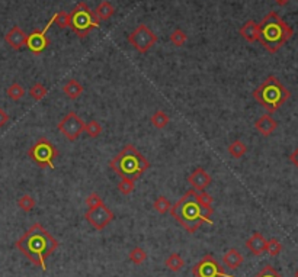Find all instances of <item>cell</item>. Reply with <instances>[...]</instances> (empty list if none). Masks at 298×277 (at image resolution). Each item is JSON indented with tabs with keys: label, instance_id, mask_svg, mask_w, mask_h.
<instances>
[{
	"label": "cell",
	"instance_id": "cell-24",
	"mask_svg": "<svg viewBox=\"0 0 298 277\" xmlns=\"http://www.w3.org/2000/svg\"><path fill=\"white\" fill-rule=\"evenodd\" d=\"M129 261L137 264V266H141L146 260H147V253L141 248V247H134L131 251H129Z\"/></svg>",
	"mask_w": 298,
	"mask_h": 277
},
{
	"label": "cell",
	"instance_id": "cell-34",
	"mask_svg": "<svg viewBox=\"0 0 298 277\" xmlns=\"http://www.w3.org/2000/svg\"><path fill=\"white\" fill-rule=\"evenodd\" d=\"M102 203H104V200H102V197L97 195V193H90V195L86 197V206H87V209L96 207V206L102 205Z\"/></svg>",
	"mask_w": 298,
	"mask_h": 277
},
{
	"label": "cell",
	"instance_id": "cell-3",
	"mask_svg": "<svg viewBox=\"0 0 298 277\" xmlns=\"http://www.w3.org/2000/svg\"><path fill=\"white\" fill-rule=\"evenodd\" d=\"M294 35L292 28L277 12H269L259 23L257 41L269 54L278 52Z\"/></svg>",
	"mask_w": 298,
	"mask_h": 277
},
{
	"label": "cell",
	"instance_id": "cell-25",
	"mask_svg": "<svg viewBox=\"0 0 298 277\" xmlns=\"http://www.w3.org/2000/svg\"><path fill=\"white\" fill-rule=\"evenodd\" d=\"M6 94H8L9 99L18 102V100H21L22 97L25 96V89L22 87L19 83H12L11 86L6 89Z\"/></svg>",
	"mask_w": 298,
	"mask_h": 277
},
{
	"label": "cell",
	"instance_id": "cell-6",
	"mask_svg": "<svg viewBox=\"0 0 298 277\" xmlns=\"http://www.w3.org/2000/svg\"><path fill=\"white\" fill-rule=\"evenodd\" d=\"M70 15V23L69 28L75 32L76 37L83 40L96 28H99L101 21L96 18L95 12L92 11L85 2H79L75 6V9L69 13Z\"/></svg>",
	"mask_w": 298,
	"mask_h": 277
},
{
	"label": "cell",
	"instance_id": "cell-8",
	"mask_svg": "<svg viewBox=\"0 0 298 277\" xmlns=\"http://www.w3.org/2000/svg\"><path fill=\"white\" fill-rule=\"evenodd\" d=\"M128 42L140 54H146L157 42V35L150 29L146 23H140L139 26L128 35Z\"/></svg>",
	"mask_w": 298,
	"mask_h": 277
},
{
	"label": "cell",
	"instance_id": "cell-1",
	"mask_svg": "<svg viewBox=\"0 0 298 277\" xmlns=\"http://www.w3.org/2000/svg\"><path fill=\"white\" fill-rule=\"evenodd\" d=\"M15 246L32 264L45 271L47 258L58 248V241L41 224H34Z\"/></svg>",
	"mask_w": 298,
	"mask_h": 277
},
{
	"label": "cell",
	"instance_id": "cell-32",
	"mask_svg": "<svg viewBox=\"0 0 298 277\" xmlns=\"http://www.w3.org/2000/svg\"><path fill=\"white\" fill-rule=\"evenodd\" d=\"M53 21L57 23V26H58V28L64 29V28H67V26H69V23H70V15L64 11L58 12V13H55V15L53 16Z\"/></svg>",
	"mask_w": 298,
	"mask_h": 277
},
{
	"label": "cell",
	"instance_id": "cell-11",
	"mask_svg": "<svg viewBox=\"0 0 298 277\" xmlns=\"http://www.w3.org/2000/svg\"><path fill=\"white\" fill-rule=\"evenodd\" d=\"M85 219L95 228L96 231L105 229L114 221V212L105 203L87 209L85 214Z\"/></svg>",
	"mask_w": 298,
	"mask_h": 277
},
{
	"label": "cell",
	"instance_id": "cell-16",
	"mask_svg": "<svg viewBox=\"0 0 298 277\" xmlns=\"http://www.w3.org/2000/svg\"><path fill=\"white\" fill-rule=\"evenodd\" d=\"M267 243L268 239H265V236L262 235L260 232H255L246 241V247L253 256H262L267 250Z\"/></svg>",
	"mask_w": 298,
	"mask_h": 277
},
{
	"label": "cell",
	"instance_id": "cell-31",
	"mask_svg": "<svg viewBox=\"0 0 298 277\" xmlns=\"http://www.w3.org/2000/svg\"><path fill=\"white\" fill-rule=\"evenodd\" d=\"M35 205H37V202H35V199L31 195H23L18 200V206L21 207L23 212H31L32 209L35 207Z\"/></svg>",
	"mask_w": 298,
	"mask_h": 277
},
{
	"label": "cell",
	"instance_id": "cell-29",
	"mask_svg": "<svg viewBox=\"0 0 298 277\" xmlns=\"http://www.w3.org/2000/svg\"><path fill=\"white\" fill-rule=\"evenodd\" d=\"M267 251L269 256L272 257H277L281 254V251H282V244H281V241L277 239V238H271V239H268L267 243Z\"/></svg>",
	"mask_w": 298,
	"mask_h": 277
},
{
	"label": "cell",
	"instance_id": "cell-38",
	"mask_svg": "<svg viewBox=\"0 0 298 277\" xmlns=\"http://www.w3.org/2000/svg\"><path fill=\"white\" fill-rule=\"evenodd\" d=\"M289 161L298 168V147L291 153V155H289Z\"/></svg>",
	"mask_w": 298,
	"mask_h": 277
},
{
	"label": "cell",
	"instance_id": "cell-20",
	"mask_svg": "<svg viewBox=\"0 0 298 277\" xmlns=\"http://www.w3.org/2000/svg\"><path fill=\"white\" fill-rule=\"evenodd\" d=\"M93 12H95L96 18L99 21H108L115 13V8H114V5L109 0H104L102 3L97 5V8Z\"/></svg>",
	"mask_w": 298,
	"mask_h": 277
},
{
	"label": "cell",
	"instance_id": "cell-22",
	"mask_svg": "<svg viewBox=\"0 0 298 277\" xmlns=\"http://www.w3.org/2000/svg\"><path fill=\"white\" fill-rule=\"evenodd\" d=\"M227 151H228V154L231 155L233 158L239 160V158H242V157L247 153V147H246L245 143H242L240 140H235L231 144L228 145Z\"/></svg>",
	"mask_w": 298,
	"mask_h": 277
},
{
	"label": "cell",
	"instance_id": "cell-37",
	"mask_svg": "<svg viewBox=\"0 0 298 277\" xmlns=\"http://www.w3.org/2000/svg\"><path fill=\"white\" fill-rule=\"evenodd\" d=\"M8 122H9V115L5 112L3 109H0V128L5 126Z\"/></svg>",
	"mask_w": 298,
	"mask_h": 277
},
{
	"label": "cell",
	"instance_id": "cell-12",
	"mask_svg": "<svg viewBox=\"0 0 298 277\" xmlns=\"http://www.w3.org/2000/svg\"><path fill=\"white\" fill-rule=\"evenodd\" d=\"M53 23L54 21L53 18H51L44 29H35V31H32L31 33H28V37H26V45H25V47H26L32 54L40 55V54L44 52V50L50 45V42L51 41H50L48 37H47V31L50 29V26H51Z\"/></svg>",
	"mask_w": 298,
	"mask_h": 277
},
{
	"label": "cell",
	"instance_id": "cell-9",
	"mask_svg": "<svg viewBox=\"0 0 298 277\" xmlns=\"http://www.w3.org/2000/svg\"><path fill=\"white\" fill-rule=\"evenodd\" d=\"M85 125L83 119L76 112H67L63 119L58 122L57 128L63 133L69 141H76L82 133L85 132Z\"/></svg>",
	"mask_w": 298,
	"mask_h": 277
},
{
	"label": "cell",
	"instance_id": "cell-36",
	"mask_svg": "<svg viewBox=\"0 0 298 277\" xmlns=\"http://www.w3.org/2000/svg\"><path fill=\"white\" fill-rule=\"evenodd\" d=\"M198 199H200V202H201L205 207H213L214 197L211 195H208L207 192H198Z\"/></svg>",
	"mask_w": 298,
	"mask_h": 277
},
{
	"label": "cell",
	"instance_id": "cell-28",
	"mask_svg": "<svg viewBox=\"0 0 298 277\" xmlns=\"http://www.w3.org/2000/svg\"><path fill=\"white\" fill-rule=\"evenodd\" d=\"M85 132L90 138H97L102 133V125L97 122V121H95V119H92V121H89L85 125Z\"/></svg>",
	"mask_w": 298,
	"mask_h": 277
},
{
	"label": "cell",
	"instance_id": "cell-27",
	"mask_svg": "<svg viewBox=\"0 0 298 277\" xmlns=\"http://www.w3.org/2000/svg\"><path fill=\"white\" fill-rule=\"evenodd\" d=\"M29 96H31L34 100H37V102H40V100H43L44 97L47 96V87L41 84V83H35V84H32L31 89H29Z\"/></svg>",
	"mask_w": 298,
	"mask_h": 277
},
{
	"label": "cell",
	"instance_id": "cell-33",
	"mask_svg": "<svg viewBox=\"0 0 298 277\" xmlns=\"http://www.w3.org/2000/svg\"><path fill=\"white\" fill-rule=\"evenodd\" d=\"M186 41H188V35L182 31V29H179V28L175 29V31L171 33V42L172 44H175L176 47H182Z\"/></svg>",
	"mask_w": 298,
	"mask_h": 277
},
{
	"label": "cell",
	"instance_id": "cell-4",
	"mask_svg": "<svg viewBox=\"0 0 298 277\" xmlns=\"http://www.w3.org/2000/svg\"><path fill=\"white\" fill-rule=\"evenodd\" d=\"M109 167L121 179H131L136 182L149 170L150 163L134 145L128 144L109 161Z\"/></svg>",
	"mask_w": 298,
	"mask_h": 277
},
{
	"label": "cell",
	"instance_id": "cell-2",
	"mask_svg": "<svg viewBox=\"0 0 298 277\" xmlns=\"http://www.w3.org/2000/svg\"><path fill=\"white\" fill-rule=\"evenodd\" d=\"M172 216L178 221V224L186 229V232L193 234L196 232L201 226L207 222L213 225L211 221L213 215V207H205L198 199V192L196 190H188L181 199L172 206L171 211Z\"/></svg>",
	"mask_w": 298,
	"mask_h": 277
},
{
	"label": "cell",
	"instance_id": "cell-5",
	"mask_svg": "<svg viewBox=\"0 0 298 277\" xmlns=\"http://www.w3.org/2000/svg\"><path fill=\"white\" fill-rule=\"evenodd\" d=\"M253 97L268 112L274 113L282 105H285V102L291 97V92L279 82L278 77L268 76L265 82H262V84L253 92Z\"/></svg>",
	"mask_w": 298,
	"mask_h": 277
},
{
	"label": "cell",
	"instance_id": "cell-7",
	"mask_svg": "<svg viewBox=\"0 0 298 277\" xmlns=\"http://www.w3.org/2000/svg\"><path fill=\"white\" fill-rule=\"evenodd\" d=\"M28 155L40 168H54V158L58 155V150L51 144L50 140L40 138L32 145L28 151Z\"/></svg>",
	"mask_w": 298,
	"mask_h": 277
},
{
	"label": "cell",
	"instance_id": "cell-21",
	"mask_svg": "<svg viewBox=\"0 0 298 277\" xmlns=\"http://www.w3.org/2000/svg\"><path fill=\"white\" fill-rule=\"evenodd\" d=\"M164 266L168 267V270H171L173 273H178V271H181L182 267L185 266V261H183V258L178 253H172L171 256L166 258Z\"/></svg>",
	"mask_w": 298,
	"mask_h": 277
},
{
	"label": "cell",
	"instance_id": "cell-26",
	"mask_svg": "<svg viewBox=\"0 0 298 277\" xmlns=\"http://www.w3.org/2000/svg\"><path fill=\"white\" fill-rule=\"evenodd\" d=\"M171 202H169V199L168 197H164V196H159L156 200H154V203H153V209L160 214V215H164V214H168L169 211H171Z\"/></svg>",
	"mask_w": 298,
	"mask_h": 277
},
{
	"label": "cell",
	"instance_id": "cell-10",
	"mask_svg": "<svg viewBox=\"0 0 298 277\" xmlns=\"http://www.w3.org/2000/svg\"><path fill=\"white\" fill-rule=\"evenodd\" d=\"M192 274L193 277H235L231 274H227L224 268L211 254L204 256L195 266L192 267Z\"/></svg>",
	"mask_w": 298,
	"mask_h": 277
},
{
	"label": "cell",
	"instance_id": "cell-19",
	"mask_svg": "<svg viewBox=\"0 0 298 277\" xmlns=\"http://www.w3.org/2000/svg\"><path fill=\"white\" fill-rule=\"evenodd\" d=\"M83 92H85L83 86L77 82V80H75V79L69 80V82L65 83V84L63 86V93L67 96V97H69V99H72V100L79 99Z\"/></svg>",
	"mask_w": 298,
	"mask_h": 277
},
{
	"label": "cell",
	"instance_id": "cell-14",
	"mask_svg": "<svg viewBox=\"0 0 298 277\" xmlns=\"http://www.w3.org/2000/svg\"><path fill=\"white\" fill-rule=\"evenodd\" d=\"M26 37H28V33H25V31L22 28H19L18 25H15L5 35V41H6V44L11 47L12 50L19 51L21 48H23L26 45Z\"/></svg>",
	"mask_w": 298,
	"mask_h": 277
},
{
	"label": "cell",
	"instance_id": "cell-30",
	"mask_svg": "<svg viewBox=\"0 0 298 277\" xmlns=\"http://www.w3.org/2000/svg\"><path fill=\"white\" fill-rule=\"evenodd\" d=\"M136 189V182L131 180V179H121V182L118 183V190L122 193V195H131Z\"/></svg>",
	"mask_w": 298,
	"mask_h": 277
},
{
	"label": "cell",
	"instance_id": "cell-15",
	"mask_svg": "<svg viewBox=\"0 0 298 277\" xmlns=\"http://www.w3.org/2000/svg\"><path fill=\"white\" fill-rule=\"evenodd\" d=\"M255 128L260 135L269 136V135L275 132V129L278 128V122L271 115H263L255 122Z\"/></svg>",
	"mask_w": 298,
	"mask_h": 277
},
{
	"label": "cell",
	"instance_id": "cell-13",
	"mask_svg": "<svg viewBox=\"0 0 298 277\" xmlns=\"http://www.w3.org/2000/svg\"><path fill=\"white\" fill-rule=\"evenodd\" d=\"M188 183L192 186L193 190L205 192V189L213 183V177L207 170H204L203 167H198L188 176Z\"/></svg>",
	"mask_w": 298,
	"mask_h": 277
},
{
	"label": "cell",
	"instance_id": "cell-18",
	"mask_svg": "<svg viewBox=\"0 0 298 277\" xmlns=\"http://www.w3.org/2000/svg\"><path fill=\"white\" fill-rule=\"evenodd\" d=\"M245 261V258L243 256L236 250V248H231V250H228L223 257V263L224 266L227 267V268H230V270H236V268H239V267L242 266V263Z\"/></svg>",
	"mask_w": 298,
	"mask_h": 277
},
{
	"label": "cell",
	"instance_id": "cell-39",
	"mask_svg": "<svg viewBox=\"0 0 298 277\" xmlns=\"http://www.w3.org/2000/svg\"><path fill=\"white\" fill-rule=\"evenodd\" d=\"M288 2H289V0H275V3H277V5H279V6H285Z\"/></svg>",
	"mask_w": 298,
	"mask_h": 277
},
{
	"label": "cell",
	"instance_id": "cell-40",
	"mask_svg": "<svg viewBox=\"0 0 298 277\" xmlns=\"http://www.w3.org/2000/svg\"><path fill=\"white\" fill-rule=\"evenodd\" d=\"M295 277H298V268H297V271H295Z\"/></svg>",
	"mask_w": 298,
	"mask_h": 277
},
{
	"label": "cell",
	"instance_id": "cell-17",
	"mask_svg": "<svg viewBox=\"0 0 298 277\" xmlns=\"http://www.w3.org/2000/svg\"><path fill=\"white\" fill-rule=\"evenodd\" d=\"M239 33L245 38L246 41L253 44V42L257 41L259 38V23H256L255 21H247L239 29Z\"/></svg>",
	"mask_w": 298,
	"mask_h": 277
},
{
	"label": "cell",
	"instance_id": "cell-35",
	"mask_svg": "<svg viewBox=\"0 0 298 277\" xmlns=\"http://www.w3.org/2000/svg\"><path fill=\"white\" fill-rule=\"evenodd\" d=\"M255 277H282V276L278 273L274 267L268 264V266L263 267V268H262V270H260V271H259V273H257Z\"/></svg>",
	"mask_w": 298,
	"mask_h": 277
},
{
	"label": "cell",
	"instance_id": "cell-23",
	"mask_svg": "<svg viewBox=\"0 0 298 277\" xmlns=\"http://www.w3.org/2000/svg\"><path fill=\"white\" fill-rule=\"evenodd\" d=\"M150 121L153 123V126L154 128H157V129H163L164 126H168V123L171 121V118H169V115L166 112H163V111H156V112L151 115V118H150Z\"/></svg>",
	"mask_w": 298,
	"mask_h": 277
}]
</instances>
